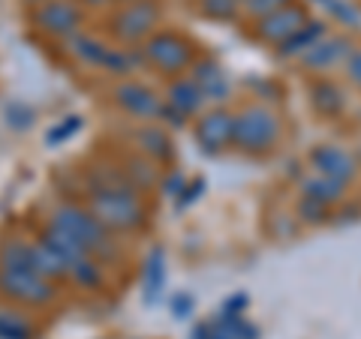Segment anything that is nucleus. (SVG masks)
Here are the masks:
<instances>
[{"label":"nucleus","mask_w":361,"mask_h":339,"mask_svg":"<svg viewBox=\"0 0 361 339\" xmlns=\"http://www.w3.org/2000/svg\"><path fill=\"white\" fill-rule=\"evenodd\" d=\"M304 189H307V198H313V201H319V205H325V201H334V198H341V189H343V184H337V180H331V177H313V180H307L304 184Z\"/></svg>","instance_id":"nucleus-18"},{"label":"nucleus","mask_w":361,"mask_h":339,"mask_svg":"<svg viewBox=\"0 0 361 339\" xmlns=\"http://www.w3.org/2000/svg\"><path fill=\"white\" fill-rule=\"evenodd\" d=\"M139 144L145 148V153H151V156H169V141H166V135L157 129V127H148V129H142L139 135Z\"/></svg>","instance_id":"nucleus-22"},{"label":"nucleus","mask_w":361,"mask_h":339,"mask_svg":"<svg viewBox=\"0 0 361 339\" xmlns=\"http://www.w3.org/2000/svg\"><path fill=\"white\" fill-rule=\"evenodd\" d=\"M33 25L45 33H51V37L70 39L82 27V9L73 0H42L33 9Z\"/></svg>","instance_id":"nucleus-6"},{"label":"nucleus","mask_w":361,"mask_h":339,"mask_svg":"<svg viewBox=\"0 0 361 339\" xmlns=\"http://www.w3.org/2000/svg\"><path fill=\"white\" fill-rule=\"evenodd\" d=\"M322 6L329 9V13H334L341 21H346V25H358V21H361L358 9L349 6V4H343V0H322Z\"/></svg>","instance_id":"nucleus-24"},{"label":"nucleus","mask_w":361,"mask_h":339,"mask_svg":"<svg viewBox=\"0 0 361 339\" xmlns=\"http://www.w3.org/2000/svg\"><path fill=\"white\" fill-rule=\"evenodd\" d=\"M90 213L109 231H133L145 222V207L123 174H103L90 184Z\"/></svg>","instance_id":"nucleus-1"},{"label":"nucleus","mask_w":361,"mask_h":339,"mask_svg":"<svg viewBox=\"0 0 361 339\" xmlns=\"http://www.w3.org/2000/svg\"><path fill=\"white\" fill-rule=\"evenodd\" d=\"M115 99L121 108H127L133 117H163V103L151 87H145L139 82H123L115 90Z\"/></svg>","instance_id":"nucleus-9"},{"label":"nucleus","mask_w":361,"mask_h":339,"mask_svg":"<svg viewBox=\"0 0 361 339\" xmlns=\"http://www.w3.org/2000/svg\"><path fill=\"white\" fill-rule=\"evenodd\" d=\"M235 132V117H229L226 111H211L199 123V144L208 151H223L229 144Z\"/></svg>","instance_id":"nucleus-11"},{"label":"nucleus","mask_w":361,"mask_h":339,"mask_svg":"<svg viewBox=\"0 0 361 339\" xmlns=\"http://www.w3.org/2000/svg\"><path fill=\"white\" fill-rule=\"evenodd\" d=\"M235 4H238V0H202V9L214 18H232Z\"/></svg>","instance_id":"nucleus-26"},{"label":"nucleus","mask_w":361,"mask_h":339,"mask_svg":"<svg viewBox=\"0 0 361 339\" xmlns=\"http://www.w3.org/2000/svg\"><path fill=\"white\" fill-rule=\"evenodd\" d=\"M85 4H87V6H106L109 0H85Z\"/></svg>","instance_id":"nucleus-33"},{"label":"nucleus","mask_w":361,"mask_h":339,"mask_svg":"<svg viewBox=\"0 0 361 339\" xmlns=\"http://www.w3.org/2000/svg\"><path fill=\"white\" fill-rule=\"evenodd\" d=\"M346 54H349V42L341 39V37H331L325 42H313L310 49L304 51V63L313 66V70H325V66L343 60Z\"/></svg>","instance_id":"nucleus-13"},{"label":"nucleus","mask_w":361,"mask_h":339,"mask_svg":"<svg viewBox=\"0 0 361 339\" xmlns=\"http://www.w3.org/2000/svg\"><path fill=\"white\" fill-rule=\"evenodd\" d=\"M66 276H70L75 286H82V288H99L106 282V270L103 264L97 262V258H78V262H73L70 267H66Z\"/></svg>","instance_id":"nucleus-15"},{"label":"nucleus","mask_w":361,"mask_h":339,"mask_svg":"<svg viewBox=\"0 0 361 339\" xmlns=\"http://www.w3.org/2000/svg\"><path fill=\"white\" fill-rule=\"evenodd\" d=\"M325 30V25H319V21H310L307 27H301L295 37H289L286 42H283V54H295V51H307L310 45L319 39V33Z\"/></svg>","instance_id":"nucleus-19"},{"label":"nucleus","mask_w":361,"mask_h":339,"mask_svg":"<svg viewBox=\"0 0 361 339\" xmlns=\"http://www.w3.org/2000/svg\"><path fill=\"white\" fill-rule=\"evenodd\" d=\"M70 45H73L78 60H85L90 66H99V70H109L111 75L130 72L133 66H139L142 58H145V54H130V51L109 49L106 42H99L97 37H87V33H75V37H70Z\"/></svg>","instance_id":"nucleus-4"},{"label":"nucleus","mask_w":361,"mask_h":339,"mask_svg":"<svg viewBox=\"0 0 361 339\" xmlns=\"http://www.w3.org/2000/svg\"><path fill=\"white\" fill-rule=\"evenodd\" d=\"M190 307H193V300H190L187 295L175 300V312H190Z\"/></svg>","instance_id":"nucleus-31"},{"label":"nucleus","mask_w":361,"mask_h":339,"mask_svg":"<svg viewBox=\"0 0 361 339\" xmlns=\"http://www.w3.org/2000/svg\"><path fill=\"white\" fill-rule=\"evenodd\" d=\"M157 18H160V9L154 0H133V4H123L121 13L111 18V30L118 39L135 42L157 27Z\"/></svg>","instance_id":"nucleus-7"},{"label":"nucleus","mask_w":361,"mask_h":339,"mask_svg":"<svg viewBox=\"0 0 361 339\" xmlns=\"http://www.w3.org/2000/svg\"><path fill=\"white\" fill-rule=\"evenodd\" d=\"M78 127H82V120H78V117H66V120L61 123V127H54L49 135H45V141H49V144L66 141V139H70V135H75V132H78Z\"/></svg>","instance_id":"nucleus-25"},{"label":"nucleus","mask_w":361,"mask_h":339,"mask_svg":"<svg viewBox=\"0 0 361 339\" xmlns=\"http://www.w3.org/2000/svg\"><path fill=\"white\" fill-rule=\"evenodd\" d=\"M301 217H307L310 222H319L325 217V205H319V201H313V198H304L301 201Z\"/></svg>","instance_id":"nucleus-29"},{"label":"nucleus","mask_w":361,"mask_h":339,"mask_svg":"<svg viewBox=\"0 0 361 339\" xmlns=\"http://www.w3.org/2000/svg\"><path fill=\"white\" fill-rule=\"evenodd\" d=\"M163 288V252H154L148 258V270H145V291H148V298L160 295Z\"/></svg>","instance_id":"nucleus-23"},{"label":"nucleus","mask_w":361,"mask_h":339,"mask_svg":"<svg viewBox=\"0 0 361 339\" xmlns=\"http://www.w3.org/2000/svg\"><path fill=\"white\" fill-rule=\"evenodd\" d=\"M0 333L16 336V339H30L33 336V321L18 309H0Z\"/></svg>","instance_id":"nucleus-17"},{"label":"nucleus","mask_w":361,"mask_h":339,"mask_svg":"<svg viewBox=\"0 0 361 339\" xmlns=\"http://www.w3.org/2000/svg\"><path fill=\"white\" fill-rule=\"evenodd\" d=\"M0 295L6 300L25 303V307H49V303L58 298V291H54V282L33 274L30 267L0 264Z\"/></svg>","instance_id":"nucleus-3"},{"label":"nucleus","mask_w":361,"mask_h":339,"mask_svg":"<svg viewBox=\"0 0 361 339\" xmlns=\"http://www.w3.org/2000/svg\"><path fill=\"white\" fill-rule=\"evenodd\" d=\"M346 70H349V78H353L355 84H361V51H355L353 58H349L346 63Z\"/></svg>","instance_id":"nucleus-30"},{"label":"nucleus","mask_w":361,"mask_h":339,"mask_svg":"<svg viewBox=\"0 0 361 339\" xmlns=\"http://www.w3.org/2000/svg\"><path fill=\"white\" fill-rule=\"evenodd\" d=\"M6 120L13 123V127H18V129H25L27 123L33 120V111H30V105H25V103H13L6 108Z\"/></svg>","instance_id":"nucleus-27"},{"label":"nucleus","mask_w":361,"mask_h":339,"mask_svg":"<svg viewBox=\"0 0 361 339\" xmlns=\"http://www.w3.org/2000/svg\"><path fill=\"white\" fill-rule=\"evenodd\" d=\"M130 180V186L135 189V186H142V189H148V186H154V180H157V172H154V165L148 162V160H130V165H127V174H123Z\"/></svg>","instance_id":"nucleus-20"},{"label":"nucleus","mask_w":361,"mask_h":339,"mask_svg":"<svg viewBox=\"0 0 361 339\" xmlns=\"http://www.w3.org/2000/svg\"><path fill=\"white\" fill-rule=\"evenodd\" d=\"M0 339H16V336H4V333H0Z\"/></svg>","instance_id":"nucleus-34"},{"label":"nucleus","mask_w":361,"mask_h":339,"mask_svg":"<svg viewBox=\"0 0 361 339\" xmlns=\"http://www.w3.org/2000/svg\"><path fill=\"white\" fill-rule=\"evenodd\" d=\"M277 117L271 115L268 108L262 105H253V108H247L241 117H235V132H232V139L241 144L244 151H265L274 144L277 139Z\"/></svg>","instance_id":"nucleus-5"},{"label":"nucleus","mask_w":361,"mask_h":339,"mask_svg":"<svg viewBox=\"0 0 361 339\" xmlns=\"http://www.w3.org/2000/svg\"><path fill=\"white\" fill-rule=\"evenodd\" d=\"M49 225H54V229L63 231V234H70L90 258H97V262H106V258H115L118 255L115 252V243H111V237H109V229L90 210L78 207V205H61V207H54Z\"/></svg>","instance_id":"nucleus-2"},{"label":"nucleus","mask_w":361,"mask_h":339,"mask_svg":"<svg viewBox=\"0 0 361 339\" xmlns=\"http://www.w3.org/2000/svg\"><path fill=\"white\" fill-rule=\"evenodd\" d=\"M178 186H184V177H172V180H169V192H175Z\"/></svg>","instance_id":"nucleus-32"},{"label":"nucleus","mask_w":361,"mask_h":339,"mask_svg":"<svg viewBox=\"0 0 361 339\" xmlns=\"http://www.w3.org/2000/svg\"><path fill=\"white\" fill-rule=\"evenodd\" d=\"M307 21L301 6H283L277 9V13H271L262 18V25H259V37L268 39V42H280L283 45L289 37H295L301 30V25Z\"/></svg>","instance_id":"nucleus-10"},{"label":"nucleus","mask_w":361,"mask_h":339,"mask_svg":"<svg viewBox=\"0 0 361 339\" xmlns=\"http://www.w3.org/2000/svg\"><path fill=\"white\" fill-rule=\"evenodd\" d=\"M27 4H42V0H27Z\"/></svg>","instance_id":"nucleus-35"},{"label":"nucleus","mask_w":361,"mask_h":339,"mask_svg":"<svg viewBox=\"0 0 361 339\" xmlns=\"http://www.w3.org/2000/svg\"><path fill=\"white\" fill-rule=\"evenodd\" d=\"M196 87L202 90L205 99H220L229 94V78L223 75V70L217 63H199L196 66Z\"/></svg>","instance_id":"nucleus-14"},{"label":"nucleus","mask_w":361,"mask_h":339,"mask_svg":"<svg viewBox=\"0 0 361 339\" xmlns=\"http://www.w3.org/2000/svg\"><path fill=\"white\" fill-rule=\"evenodd\" d=\"M313 96H316V105H319L325 115H334V111H341L343 108V96H341V90H337L334 84H316L313 87Z\"/></svg>","instance_id":"nucleus-21"},{"label":"nucleus","mask_w":361,"mask_h":339,"mask_svg":"<svg viewBox=\"0 0 361 339\" xmlns=\"http://www.w3.org/2000/svg\"><path fill=\"white\" fill-rule=\"evenodd\" d=\"M289 6V0H247V9L256 15H271V13H277V9H283Z\"/></svg>","instance_id":"nucleus-28"},{"label":"nucleus","mask_w":361,"mask_h":339,"mask_svg":"<svg viewBox=\"0 0 361 339\" xmlns=\"http://www.w3.org/2000/svg\"><path fill=\"white\" fill-rule=\"evenodd\" d=\"M202 90L196 87V82H175L172 90H169V108L180 111V115H190L202 105Z\"/></svg>","instance_id":"nucleus-16"},{"label":"nucleus","mask_w":361,"mask_h":339,"mask_svg":"<svg viewBox=\"0 0 361 339\" xmlns=\"http://www.w3.org/2000/svg\"><path fill=\"white\" fill-rule=\"evenodd\" d=\"M313 165L319 168L322 177H331V180H337V184H346L355 172L353 156H349L346 151H341V148H316L313 151Z\"/></svg>","instance_id":"nucleus-12"},{"label":"nucleus","mask_w":361,"mask_h":339,"mask_svg":"<svg viewBox=\"0 0 361 339\" xmlns=\"http://www.w3.org/2000/svg\"><path fill=\"white\" fill-rule=\"evenodd\" d=\"M145 60H151L163 72H178L190 63V45L178 33H157L145 45Z\"/></svg>","instance_id":"nucleus-8"}]
</instances>
